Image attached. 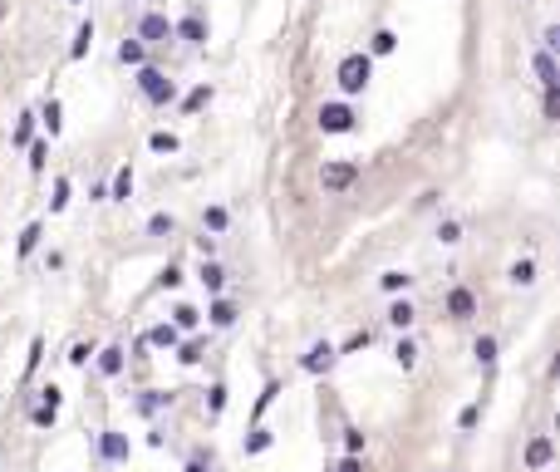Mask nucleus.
Here are the masks:
<instances>
[{"label": "nucleus", "instance_id": "32", "mask_svg": "<svg viewBox=\"0 0 560 472\" xmlns=\"http://www.w3.org/2000/svg\"><path fill=\"white\" fill-rule=\"evenodd\" d=\"M437 241H442V246H457V241H462V222H453V217H447V222L437 227Z\"/></svg>", "mask_w": 560, "mask_h": 472}, {"label": "nucleus", "instance_id": "13", "mask_svg": "<svg viewBox=\"0 0 560 472\" xmlns=\"http://www.w3.org/2000/svg\"><path fill=\"white\" fill-rule=\"evenodd\" d=\"M133 408H138L143 418H152L157 408H173V394H162V389H143V394L133 399Z\"/></svg>", "mask_w": 560, "mask_h": 472}, {"label": "nucleus", "instance_id": "49", "mask_svg": "<svg viewBox=\"0 0 560 472\" xmlns=\"http://www.w3.org/2000/svg\"><path fill=\"white\" fill-rule=\"evenodd\" d=\"M197 251L211 261V256H216V236H197Z\"/></svg>", "mask_w": 560, "mask_h": 472}, {"label": "nucleus", "instance_id": "25", "mask_svg": "<svg viewBox=\"0 0 560 472\" xmlns=\"http://www.w3.org/2000/svg\"><path fill=\"white\" fill-rule=\"evenodd\" d=\"M227 222H231L227 207H207V212H202V227H207V231H227Z\"/></svg>", "mask_w": 560, "mask_h": 472}, {"label": "nucleus", "instance_id": "6", "mask_svg": "<svg viewBox=\"0 0 560 472\" xmlns=\"http://www.w3.org/2000/svg\"><path fill=\"white\" fill-rule=\"evenodd\" d=\"M128 453H133V443H128V433H98V457L103 462H128Z\"/></svg>", "mask_w": 560, "mask_h": 472}, {"label": "nucleus", "instance_id": "30", "mask_svg": "<svg viewBox=\"0 0 560 472\" xmlns=\"http://www.w3.org/2000/svg\"><path fill=\"white\" fill-rule=\"evenodd\" d=\"M394 359L403 364V369H413V364H418V344H413V340H399V344H394Z\"/></svg>", "mask_w": 560, "mask_h": 472}, {"label": "nucleus", "instance_id": "3", "mask_svg": "<svg viewBox=\"0 0 560 472\" xmlns=\"http://www.w3.org/2000/svg\"><path fill=\"white\" fill-rule=\"evenodd\" d=\"M320 182H324V192H349V187L359 182V168H354V163H324V168H320Z\"/></svg>", "mask_w": 560, "mask_h": 472}, {"label": "nucleus", "instance_id": "26", "mask_svg": "<svg viewBox=\"0 0 560 472\" xmlns=\"http://www.w3.org/2000/svg\"><path fill=\"white\" fill-rule=\"evenodd\" d=\"M202 286H207V290L216 295L221 286H227V271H221V266H216V261H207V266H202Z\"/></svg>", "mask_w": 560, "mask_h": 472}, {"label": "nucleus", "instance_id": "31", "mask_svg": "<svg viewBox=\"0 0 560 472\" xmlns=\"http://www.w3.org/2000/svg\"><path fill=\"white\" fill-rule=\"evenodd\" d=\"M275 394H280V384H275V379H270V384H265V389H261V399H256V408H251V418H256V423H261V413H265V408H270V403H275Z\"/></svg>", "mask_w": 560, "mask_h": 472}, {"label": "nucleus", "instance_id": "36", "mask_svg": "<svg viewBox=\"0 0 560 472\" xmlns=\"http://www.w3.org/2000/svg\"><path fill=\"white\" fill-rule=\"evenodd\" d=\"M394 44H399L394 30H378V35H374V55H394Z\"/></svg>", "mask_w": 560, "mask_h": 472}, {"label": "nucleus", "instance_id": "43", "mask_svg": "<svg viewBox=\"0 0 560 472\" xmlns=\"http://www.w3.org/2000/svg\"><path fill=\"white\" fill-rule=\"evenodd\" d=\"M364 344H369V330L349 335V340H344V349H334V354H354V349H364Z\"/></svg>", "mask_w": 560, "mask_h": 472}, {"label": "nucleus", "instance_id": "28", "mask_svg": "<svg viewBox=\"0 0 560 472\" xmlns=\"http://www.w3.org/2000/svg\"><path fill=\"white\" fill-rule=\"evenodd\" d=\"M265 448H270V428H261V423H256V428H251V438H246V457H256V453H265Z\"/></svg>", "mask_w": 560, "mask_h": 472}, {"label": "nucleus", "instance_id": "50", "mask_svg": "<svg viewBox=\"0 0 560 472\" xmlns=\"http://www.w3.org/2000/svg\"><path fill=\"white\" fill-rule=\"evenodd\" d=\"M40 354H44V344L35 340V344H30V369H25V374H35V369H40Z\"/></svg>", "mask_w": 560, "mask_h": 472}, {"label": "nucleus", "instance_id": "51", "mask_svg": "<svg viewBox=\"0 0 560 472\" xmlns=\"http://www.w3.org/2000/svg\"><path fill=\"white\" fill-rule=\"evenodd\" d=\"M182 472H211V462H202V457H192V462H187Z\"/></svg>", "mask_w": 560, "mask_h": 472}, {"label": "nucleus", "instance_id": "12", "mask_svg": "<svg viewBox=\"0 0 560 472\" xmlns=\"http://www.w3.org/2000/svg\"><path fill=\"white\" fill-rule=\"evenodd\" d=\"M143 344H152V349H177V344H182V330H177V325H152V330L143 335Z\"/></svg>", "mask_w": 560, "mask_h": 472}, {"label": "nucleus", "instance_id": "22", "mask_svg": "<svg viewBox=\"0 0 560 472\" xmlns=\"http://www.w3.org/2000/svg\"><path fill=\"white\" fill-rule=\"evenodd\" d=\"M177 231V217L173 212H152L148 217V236H173Z\"/></svg>", "mask_w": 560, "mask_h": 472}, {"label": "nucleus", "instance_id": "34", "mask_svg": "<svg viewBox=\"0 0 560 472\" xmlns=\"http://www.w3.org/2000/svg\"><path fill=\"white\" fill-rule=\"evenodd\" d=\"M477 423H482V403H467V408L457 413V428H462V433H472Z\"/></svg>", "mask_w": 560, "mask_h": 472}, {"label": "nucleus", "instance_id": "15", "mask_svg": "<svg viewBox=\"0 0 560 472\" xmlns=\"http://www.w3.org/2000/svg\"><path fill=\"white\" fill-rule=\"evenodd\" d=\"M98 374H103V379H119V374H123V349H119V344L98 349Z\"/></svg>", "mask_w": 560, "mask_h": 472}, {"label": "nucleus", "instance_id": "17", "mask_svg": "<svg viewBox=\"0 0 560 472\" xmlns=\"http://www.w3.org/2000/svg\"><path fill=\"white\" fill-rule=\"evenodd\" d=\"M108 197H114V202H128V197H133V168H128V163L114 173V187H108Z\"/></svg>", "mask_w": 560, "mask_h": 472}, {"label": "nucleus", "instance_id": "48", "mask_svg": "<svg viewBox=\"0 0 560 472\" xmlns=\"http://www.w3.org/2000/svg\"><path fill=\"white\" fill-rule=\"evenodd\" d=\"M334 472H364V462H359V453H349L340 467H334Z\"/></svg>", "mask_w": 560, "mask_h": 472}, {"label": "nucleus", "instance_id": "11", "mask_svg": "<svg viewBox=\"0 0 560 472\" xmlns=\"http://www.w3.org/2000/svg\"><path fill=\"white\" fill-rule=\"evenodd\" d=\"M536 79H541V89H560V69H555V55L550 49H536Z\"/></svg>", "mask_w": 560, "mask_h": 472}, {"label": "nucleus", "instance_id": "38", "mask_svg": "<svg viewBox=\"0 0 560 472\" xmlns=\"http://www.w3.org/2000/svg\"><path fill=\"white\" fill-rule=\"evenodd\" d=\"M207 408H211V418L227 408V389H221V384H211V389H207Z\"/></svg>", "mask_w": 560, "mask_h": 472}, {"label": "nucleus", "instance_id": "45", "mask_svg": "<svg viewBox=\"0 0 560 472\" xmlns=\"http://www.w3.org/2000/svg\"><path fill=\"white\" fill-rule=\"evenodd\" d=\"M555 44H560V30L545 25V30H541V49H550V55H555Z\"/></svg>", "mask_w": 560, "mask_h": 472}, {"label": "nucleus", "instance_id": "35", "mask_svg": "<svg viewBox=\"0 0 560 472\" xmlns=\"http://www.w3.org/2000/svg\"><path fill=\"white\" fill-rule=\"evenodd\" d=\"M148 148H152V152H177V133H152Z\"/></svg>", "mask_w": 560, "mask_h": 472}, {"label": "nucleus", "instance_id": "37", "mask_svg": "<svg viewBox=\"0 0 560 472\" xmlns=\"http://www.w3.org/2000/svg\"><path fill=\"white\" fill-rule=\"evenodd\" d=\"M64 207H69V182L60 177L54 182V197H49V212H64Z\"/></svg>", "mask_w": 560, "mask_h": 472}, {"label": "nucleus", "instance_id": "40", "mask_svg": "<svg viewBox=\"0 0 560 472\" xmlns=\"http://www.w3.org/2000/svg\"><path fill=\"white\" fill-rule=\"evenodd\" d=\"M30 133H35V114H25V119L15 123V148H25V143H30Z\"/></svg>", "mask_w": 560, "mask_h": 472}, {"label": "nucleus", "instance_id": "18", "mask_svg": "<svg viewBox=\"0 0 560 472\" xmlns=\"http://www.w3.org/2000/svg\"><path fill=\"white\" fill-rule=\"evenodd\" d=\"M119 60H123V64H133V69H138V64H143V60H148V44H143V40H138V35H133V40H123V44H119Z\"/></svg>", "mask_w": 560, "mask_h": 472}, {"label": "nucleus", "instance_id": "23", "mask_svg": "<svg viewBox=\"0 0 560 472\" xmlns=\"http://www.w3.org/2000/svg\"><path fill=\"white\" fill-rule=\"evenodd\" d=\"M378 286H383L388 295H403V290L413 286V276H408V271H383V276H378Z\"/></svg>", "mask_w": 560, "mask_h": 472}, {"label": "nucleus", "instance_id": "46", "mask_svg": "<svg viewBox=\"0 0 560 472\" xmlns=\"http://www.w3.org/2000/svg\"><path fill=\"white\" fill-rule=\"evenodd\" d=\"M344 448H349V453H364V433H359V428H344Z\"/></svg>", "mask_w": 560, "mask_h": 472}, {"label": "nucleus", "instance_id": "33", "mask_svg": "<svg viewBox=\"0 0 560 472\" xmlns=\"http://www.w3.org/2000/svg\"><path fill=\"white\" fill-rule=\"evenodd\" d=\"M207 103H211V89L202 84V89H192V94L182 98V109H187V114H197V109H207Z\"/></svg>", "mask_w": 560, "mask_h": 472}, {"label": "nucleus", "instance_id": "41", "mask_svg": "<svg viewBox=\"0 0 560 472\" xmlns=\"http://www.w3.org/2000/svg\"><path fill=\"white\" fill-rule=\"evenodd\" d=\"M157 286H162V290H177V286H182V271H177V266H167V271L157 276Z\"/></svg>", "mask_w": 560, "mask_h": 472}, {"label": "nucleus", "instance_id": "29", "mask_svg": "<svg viewBox=\"0 0 560 472\" xmlns=\"http://www.w3.org/2000/svg\"><path fill=\"white\" fill-rule=\"evenodd\" d=\"M173 325H177V330H197V325H202V315H197L192 305H177V310H173Z\"/></svg>", "mask_w": 560, "mask_h": 472}, {"label": "nucleus", "instance_id": "5", "mask_svg": "<svg viewBox=\"0 0 560 472\" xmlns=\"http://www.w3.org/2000/svg\"><path fill=\"white\" fill-rule=\"evenodd\" d=\"M320 128L324 133H349L354 128V109H349V103H324V109H320Z\"/></svg>", "mask_w": 560, "mask_h": 472}, {"label": "nucleus", "instance_id": "2", "mask_svg": "<svg viewBox=\"0 0 560 472\" xmlns=\"http://www.w3.org/2000/svg\"><path fill=\"white\" fill-rule=\"evenodd\" d=\"M138 89H143V98H148V103H157V109L177 98V84L167 79L162 69H152V64H138Z\"/></svg>", "mask_w": 560, "mask_h": 472}, {"label": "nucleus", "instance_id": "14", "mask_svg": "<svg viewBox=\"0 0 560 472\" xmlns=\"http://www.w3.org/2000/svg\"><path fill=\"white\" fill-rule=\"evenodd\" d=\"M54 413H60V389L49 384V389H44V403H40L30 418H35V428H54Z\"/></svg>", "mask_w": 560, "mask_h": 472}, {"label": "nucleus", "instance_id": "24", "mask_svg": "<svg viewBox=\"0 0 560 472\" xmlns=\"http://www.w3.org/2000/svg\"><path fill=\"white\" fill-rule=\"evenodd\" d=\"M472 354H477V364H482V369H496V340H491V335H482Z\"/></svg>", "mask_w": 560, "mask_h": 472}, {"label": "nucleus", "instance_id": "4", "mask_svg": "<svg viewBox=\"0 0 560 472\" xmlns=\"http://www.w3.org/2000/svg\"><path fill=\"white\" fill-rule=\"evenodd\" d=\"M138 40H143V44H167V40H173V20L157 15V10H148V15L138 20Z\"/></svg>", "mask_w": 560, "mask_h": 472}, {"label": "nucleus", "instance_id": "44", "mask_svg": "<svg viewBox=\"0 0 560 472\" xmlns=\"http://www.w3.org/2000/svg\"><path fill=\"white\" fill-rule=\"evenodd\" d=\"M177 349H182V354H177L182 364H197V359H202V344H197V340H187V344H177Z\"/></svg>", "mask_w": 560, "mask_h": 472}, {"label": "nucleus", "instance_id": "52", "mask_svg": "<svg viewBox=\"0 0 560 472\" xmlns=\"http://www.w3.org/2000/svg\"><path fill=\"white\" fill-rule=\"evenodd\" d=\"M69 6H79V0H69Z\"/></svg>", "mask_w": 560, "mask_h": 472}, {"label": "nucleus", "instance_id": "10", "mask_svg": "<svg viewBox=\"0 0 560 472\" xmlns=\"http://www.w3.org/2000/svg\"><path fill=\"white\" fill-rule=\"evenodd\" d=\"M173 40L202 44V40H207V20H202V15H182V20H173Z\"/></svg>", "mask_w": 560, "mask_h": 472}, {"label": "nucleus", "instance_id": "9", "mask_svg": "<svg viewBox=\"0 0 560 472\" xmlns=\"http://www.w3.org/2000/svg\"><path fill=\"white\" fill-rule=\"evenodd\" d=\"M334 359H340V354H334V344H324V340H320V344H310V349H305L300 369H305V374H329V364H334Z\"/></svg>", "mask_w": 560, "mask_h": 472}, {"label": "nucleus", "instance_id": "19", "mask_svg": "<svg viewBox=\"0 0 560 472\" xmlns=\"http://www.w3.org/2000/svg\"><path fill=\"white\" fill-rule=\"evenodd\" d=\"M207 320H211L216 330H227V325L236 320V305H231V300H211V310H207Z\"/></svg>", "mask_w": 560, "mask_h": 472}, {"label": "nucleus", "instance_id": "42", "mask_svg": "<svg viewBox=\"0 0 560 472\" xmlns=\"http://www.w3.org/2000/svg\"><path fill=\"white\" fill-rule=\"evenodd\" d=\"M44 157H49V143H30V168H35V173L44 168Z\"/></svg>", "mask_w": 560, "mask_h": 472}, {"label": "nucleus", "instance_id": "16", "mask_svg": "<svg viewBox=\"0 0 560 472\" xmlns=\"http://www.w3.org/2000/svg\"><path fill=\"white\" fill-rule=\"evenodd\" d=\"M413 320H418V310L408 305V295H403V300H394V305H388V325H394V330H408Z\"/></svg>", "mask_w": 560, "mask_h": 472}, {"label": "nucleus", "instance_id": "47", "mask_svg": "<svg viewBox=\"0 0 560 472\" xmlns=\"http://www.w3.org/2000/svg\"><path fill=\"white\" fill-rule=\"evenodd\" d=\"M89 354H94L89 344H74V349H69V364H79V369H84V364H89Z\"/></svg>", "mask_w": 560, "mask_h": 472}, {"label": "nucleus", "instance_id": "7", "mask_svg": "<svg viewBox=\"0 0 560 472\" xmlns=\"http://www.w3.org/2000/svg\"><path fill=\"white\" fill-rule=\"evenodd\" d=\"M555 462V443H550V433H536L531 443H526V467L531 472H545Z\"/></svg>", "mask_w": 560, "mask_h": 472}, {"label": "nucleus", "instance_id": "20", "mask_svg": "<svg viewBox=\"0 0 560 472\" xmlns=\"http://www.w3.org/2000/svg\"><path fill=\"white\" fill-rule=\"evenodd\" d=\"M507 281H511V286H536V261H531V256H526V261H511Z\"/></svg>", "mask_w": 560, "mask_h": 472}, {"label": "nucleus", "instance_id": "39", "mask_svg": "<svg viewBox=\"0 0 560 472\" xmlns=\"http://www.w3.org/2000/svg\"><path fill=\"white\" fill-rule=\"evenodd\" d=\"M40 119H44V128H49V138H54V133H60V103H54V98H49Z\"/></svg>", "mask_w": 560, "mask_h": 472}, {"label": "nucleus", "instance_id": "1", "mask_svg": "<svg viewBox=\"0 0 560 472\" xmlns=\"http://www.w3.org/2000/svg\"><path fill=\"white\" fill-rule=\"evenodd\" d=\"M334 79H340V94H364L369 89V79H374V60L369 55H344L340 60V74H334Z\"/></svg>", "mask_w": 560, "mask_h": 472}, {"label": "nucleus", "instance_id": "8", "mask_svg": "<svg viewBox=\"0 0 560 472\" xmlns=\"http://www.w3.org/2000/svg\"><path fill=\"white\" fill-rule=\"evenodd\" d=\"M477 315V295L467 286H453L447 290V320H472Z\"/></svg>", "mask_w": 560, "mask_h": 472}, {"label": "nucleus", "instance_id": "27", "mask_svg": "<svg viewBox=\"0 0 560 472\" xmlns=\"http://www.w3.org/2000/svg\"><path fill=\"white\" fill-rule=\"evenodd\" d=\"M40 236H44V227H40V222H30V227L20 231V246H15V251H20V256H30V251L40 246Z\"/></svg>", "mask_w": 560, "mask_h": 472}, {"label": "nucleus", "instance_id": "21", "mask_svg": "<svg viewBox=\"0 0 560 472\" xmlns=\"http://www.w3.org/2000/svg\"><path fill=\"white\" fill-rule=\"evenodd\" d=\"M89 49H94V20L79 25V35H74V44H69V60H84Z\"/></svg>", "mask_w": 560, "mask_h": 472}]
</instances>
